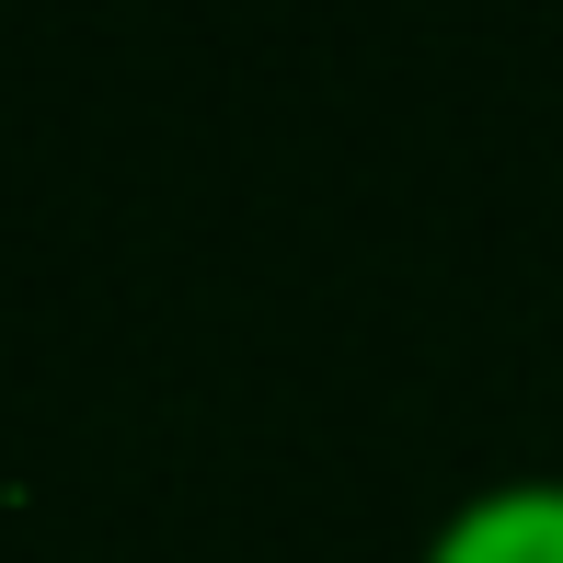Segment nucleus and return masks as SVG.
Masks as SVG:
<instances>
[{
  "label": "nucleus",
  "mask_w": 563,
  "mask_h": 563,
  "mask_svg": "<svg viewBox=\"0 0 563 563\" xmlns=\"http://www.w3.org/2000/svg\"><path fill=\"white\" fill-rule=\"evenodd\" d=\"M415 563H563V472H506L472 483Z\"/></svg>",
  "instance_id": "obj_1"
}]
</instances>
